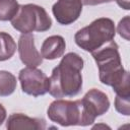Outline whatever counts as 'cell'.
Returning a JSON list of instances; mask_svg holds the SVG:
<instances>
[{"label":"cell","instance_id":"1","mask_svg":"<svg viewBox=\"0 0 130 130\" xmlns=\"http://www.w3.org/2000/svg\"><path fill=\"white\" fill-rule=\"evenodd\" d=\"M118 49L112 40L91 52V55L98 65L101 82L112 86L117 95L130 96L129 72L122 65Z\"/></svg>","mask_w":130,"mask_h":130},{"label":"cell","instance_id":"2","mask_svg":"<svg viewBox=\"0 0 130 130\" xmlns=\"http://www.w3.org/2000/svg\"><path fill=\"white\" fill-rule=\"evenodd\" d=\"M83 59L76 53H67L49 78V92L55 99L77 95L82 88Z\"/></svg>","mask_w":130,"mask_h":130},{"label":"cell","instance_id":"3","mask_svg":"<svg viewBox=\"0 0 130 130\" xmlns=\"http://www.w3.org/2000/svg\"><path fill=\"white\" fill-rule=\"evenodd\" d=\"M115 35L116 27L114 21L108 17H101L79 29L75 34L74 40L79 48L91 53L114 40Z\"/></svg>","mask_w":130,"mask_h":130},{"label":"cell","instance_id":"4","mask_svg":"<svg viewBox=\"0 0 130 130\" xmlns=\"http://www.w3.org/2000/svg\"><path fill=\"white\" fill-rule=\"evenodd\" d=\"M47 115L52 122L61 126H88L92 124L80 100L67 101L57 99L49 106Z\"/></svg>","mask_w":130,"mask_h":130},{"label":"cell","instance_id":"5","mask_svg":"<svg viewBox=\"0 0 130 130\" xmlns=\"http://www.w3.org/2000/svg\"><path fill=\"white\" fill-rule=\"evenodd\" d=\"M12 26L22 32L30 34L32 31H46L52 26V19L47 11L36 4L20 5L18 12L11 19Z\"/></svg>","mask_w":130,"mask_h":130},{"label":"cell","instance_id":"6","mask_svg":"<svg viewBox=\"0 0 130 130\" xmlns=\"http://www.w3.org/2000/svg\"><path fill=\"white\" fill-rule=\"evenodd\" d=\"M18 79L21 84V89L24 93L40 96L49 91V77L37 67H28L21 69L18 74Z\"/></svg>","mask_w":130,"mask_h":130},{"label":"cell","instance_id":"7","mask_svg":"<svg viewBox=\"0 0 130 130\" xmlns=\"http://www.w3.org/2000/svg\"><path fill=\"white\" fill-rule=\"evenodd\" d=\"M80 101L87 117L92 123L96 117L106 114L110 108V100L108 95L96 88L88 90Z\"/></svg>","mask_w":130,"mask_h":130},{"label":"cell","instance_id":"8","mask_svg":"<svg viewBox=\"0 0 130 130\" xmlns=\"http://www.w3.org/2000/svg\"><path fill=\"white\" fill-rule=\"evenodd\" d=\"M82 0H58L52 7L56 20L63 25L73 23L82 11Z\"/></svg>","mask_w":130,"mask_h":130},{"label":"cell","instance_id":"9","mask_svg":"<svg viewBox=\"0 0 130 130\" xmlns=\"http://www.w3.org/2000/svg\"><path fill=\"white\" fill-rule=\"evenodd\" d=\"M18 54L21 62L28 67H38L43 62V57L36 48L31 34H22L19 37Z\"/></svg>","mask_w":130,"mask_h":130},{"label":"cell","instance_id":"10","mask_svg":"<svg viewBox=\"0 0 130 130\" xmlns=\"http://www.w3.org/2000/svg\"><path fill=\"white\" fill-rule=\"evenodd\" d=\"M6 128L9 130H42L46 128V122L43 119L31 118L21 113H14L8 117Z\"/></svg>","mask_w":130,"mask_h":130},{"label":"cell","instance_id":"11","mask_svg":"<svg viewBox=\"0 0 130 130\" xmlns=\"http://www.w3.org/2000/svg\"><path fill=\"white\" fill-rule=\"evenodd\" d=\"M66 49V43L61 36H51L47 38L41 48V55L44 59L55 60L63 56Z\"/></svg>","mask_w":130,"mask_h":130},{"label":"cell","instance_id":"12","mask_svg":"<svg viewBox=\"0 0 130 130\" xmlns=\"http://www.w3.org/2000/svg\"><path fill=\"white\" fill-rule=\"evenodd\" d=\"M16 51V43L5 31H0V62L10 59Z\"/></svg>","mask_w":130,"mask_h":130},{"label":"cell","instance_id":"13","mask_svg":"<svg viewBox=\"0 0 130 130\" xmlns=\"http://www.w3.org/2000/svg\"><path fill=\"white\" fill-rule=\"evenodd\" d=\"M16 88V77L9 71L0 70V96H8Z\"/></svg>","mask_w":130,"mask_h":130},{"label":"cell","instance_id":"14","mask_svg":"<svg viewBox=\"0 0 130 130\" xmlns=\"http://www.w3.org/2000/svg\"><path fill=\"white\" fill-rule=\"evenodd\" d=\"M19 6L16 0H0V20H11L18 12Z\"/></svg>","mask_w":130,"mask_h":130},{"label":"cell","instance_id":"15","mask_svg":"<svg viewBox=\"0 0 130 130\" xmlns=\"http://www.w3.org/2000/svg\"><path fill=\"white\" fill-rule=\"evenodd\" d=\"M115 109L118 113L129 116L130 115V96L117 95L115 98Z\"/></svg>","mask_w":130,"mask_h":130},{"label":"cell","instance_id":"16","mask_svg":"<svg viewBox=\"0 0 130 130\" xmlns=\"http://www.w3.org/2000/svg\"><path fill=\"white\" fill-rule=\"evenodd\" d=\"M129 15H126L124 18H122L117 26V31L118 34L124 38L126 41H129Z\"/></svg>","mask_w":130,"mask_h":130},{"label":"cell","instance_id":"17","mask_svg":"<svg viewBox=\"0 0 130 130\" xmlns=\"http://www.w3.org/2000/svg\"><path fill=\"white\" fill-rule=\"evenodd\" d=\"M112 1H114V0H82V4L93 6V5H98V4H102V3H109Z\"/></svg>","mask_w":130,"mask_h":130},{"label":"cell","instance_id":"18","mask_svg":"<svg viewBox=\"0 0 130 130\" xmlns=\"http://www.w3.org/2000/svg\"><path fill=\"white\" fill-rule=\"evenodd\" d=\"M116 2L121 8H123L125 10L130 9V0H116Z\"/></svg>","mask_w":130,"mask_h":130},{"label":"cell","instance_id":"19","mask_svg":"<svg viewBox=\"0 0 130 130\" xmlns=\"http://www.w3.org/2000/svg\"><path fill=\"white\" fill-rule=\"evenodd\" d=\"M5 119H6V110L0 104V125L5 121Z\"/></svg>","mask_w":130,"mask_h":130},{"label":"cell","instance_id":"20","mask_svg":"<svg viewBox=\"0 0 130 130\" xmlns=\"http://www.w3.org/2000/svg\"><path fill=\"white\" fill-rule=\"evenodd\" d=\"M99 127H103V128H110V127H108L107 125H102V124H101V125H95L93 128H99Z\"/></svg>","mask_w":130,"mask_h":130}]
</instances>
